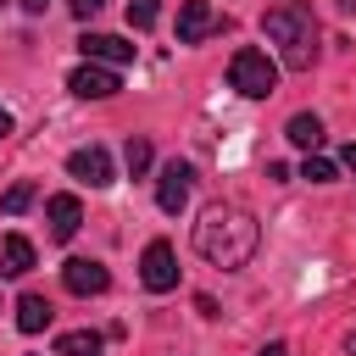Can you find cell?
<instances>
[{
    "label": "cell",
    "mask_w": 356,
    "mask_h": 356,
    "mask_svg": "<svg viewBox=\"0 0 356 356\" xmlns=\"http://www.w3.org/2000/svg\"><path fill=\"white\" fill-rule=\"evenodd\" d=\"M61 284H67L72 295H106L111 273H106V261H95V256H72V261L61 267Z\"/></svg>",
    "instance_id": "obj_8"
},
{
    "label": "cell",
    "mask_w": 356,
    "mask_h": 356,
    "mask_svg": "<svg viewBox=\"0 0 356 356\" xmlns=\"http://www.w3.org/2000/svg\"><path fill=\"white\" fill-rule=\"evenodd\" d=\"M139 278H145L150 295H167V289L178 284V256H172L167 239H150V245H145V256H139Z\"/></svg>",
    "instance_id": "obj_4"
},
{
    "label": "cell",
    "mask_w": 356,
    "mask_h": 356,
    "mask_svg": "<svg viewBox=\"0 0 356 356\" xmlns=\"http://www.w3.org/2000/svg\"><path fill=\"white\" fill-rule=\"evenodd\" d=\"M339 167H345V172L356 178V145H345V150H339Z\"/></svg>",
    "instance_id": "obj_21"
},
{
    "label": "cell",
    "mask_w": 356,
    "mask_h": 356,
    "mask_svg": "<svg viewBox=\"0 0 356 356\" xmlns=\"http://www.w3.org/2000/svg\"><path fill=\"white\" fill-rule=\"evenodd\" d=\"M44 6H50V0H22V11H33V17H39Z\"/></svg>",
    "instance_id": "obj_23"
},
{
    "label": "cell",
    "mask_w": 356,
    "mask_h": 356,
    "mask_svg": "<svg viewBox=\"0 0 356 356\" xmlns=\"http://www.w3.org/2000/svg\"><path fill=\"white\" fill-rule=\"evenodd\" d=\"M28 267H33V245L22 234H6L0 239V278H22Z\"/></svg>",
    "instance_id": "obj_13"
},
{
    "label": "cell",
    "mask_w": 356,
    "mask_h": 356,
    "mask_svg": "<svg viewBox=\"0 0 356 356\" xmlns=\"http://www.w3.org/2000/svg\"><path fill=\"white\" fill-rule=\"evenodd\" d=\"M44 323H50V300H44V295H22V300H17V328H22V334H39Z\"/></svg>",
    "instance_id": "obj_14"
},
{
    "label": "cell",
    "mask_w": 356,
    "mask_h": 356,
    "mask_svg": "<svg viewBox=\"0 0 356 356\" xmlns=\"http://www.w3.org/2000/svg\"><path fill=\"white\" fill-rule=\"evenodd\" d=\"M300 178H306V184H334V178H339V167H334V161H323V156H306V161H300Z\"/></svg>",
    "instance_id": "obj_16"
},
{
    "label": "cell",
    "mask_w": 356,
    "mask_h": 356,
    "mask_svg": "<svg viewBox=\"0 0 356 356\" xmlns=\"http://www.w3.org/2000/svg\"><path fill=\"white\" fill-rule=\"evenodd\" d=\"M284 139H289V145H300V150L312 156V150H317L328 134H323V117H317V111H295V117L284 122Z\"/></svg>",
    "instance_id": "obj_12"
},
{
    "label": "cell",
    "mask_w": 356,
    "mask_h": 356,
    "mask_svg": "<svg viewBox=\"0 0 356 356\" xmlns=\"http://www.w3.org/2000/svg\"><path fill=\"white\" fill-rule=\"evenodd\" d=\"M122 161H128V172H134V178H139V172H150V139H128Z\"/></svg>",
    "instance_id": "obj_18"
},
{
    "label": "cell",
    "mask_w": 356,
    "mask_h": 356,
    "mask_svg": "<svg viewBox=\"0 0 356 356\" xmlns=\"http://www.w3.org/2000/svg\"><path fill=\"white\" fill-rule=\"evenodd\" d=\"M156 17H161V0H128V22L134 28H150Z\"/></svg>",
    "instance_id": "obj_19"
},
{
    "label": "cell",
    "mask_w": 356,
    "mask_h": 356,
    "mask_svg": "<svg viewBox=\"0 0 356 356\" xmlns=\"http://www.w3.org/2000/svg\"><path fill=\"white\" fill-rule=\"evenodd\" d=\"M211 28H217L211 0H184V6H178V44H200Z\"/></svg>",
    "instance_id": "obj_10"
},
{
    "label": "cell",
    "mask_w": 356,
    "mask_h": 356,
    "mask_svg": "<svg viewBox=\"0 0 356 356\" xmlns=\"http://www.w3.org/2000/svg\"><path fill=\"white\" fill-rule=\"evenodd\" d=\"M256 356H289V345H278V339H273V345H261Z\"/></svg>",
    "instance_id": "obj_22"
},
{
    "label": "cell",
    "mask_w": 356,
    "mask_h": 356,
    "mask_svg": "<svg viewBox=\"0 0 356 356\" xmlns=\"http://www.w3.org/2000/svg\"><path fill=\"white\" fill-rule=\"evenodd\" d=\"M78 50H83V61H100V67H128L134 61V44L117 39V33H83Z\"/></svg>",
    "instance_id": "obj_9"
},
{
    "label": "cell",
    "mask_w": 356,
    "mask_h": 356,
    "mask_svg": "<svg viewBox=\"0 0 356 356\" xmlns=\"http://www.w3.org/2000/svg\"><path fill=\"white\" fill-rule=\"evenodd\" d=\"M261 33L284 50V67H289V72H306V67L317 61V22H312V6H300V0L273 6V11L261 17Z\"/></svg>",
    "instance_id": "obj_2"
},
{
    "label": "cell",
    "mask_w": 356,
    "mask_h": 356,
    "mask_svg": "<svg viewBox=\"0 0 356 356\" xmlns=\"http://www.w3.org/2000/svg\"><path fill=\"white\" fill-rule=\"evenodd\" d=\"M189 184H195V167H189V161H167L161 178H156V206H161L167 217H178L184 200H189Z\"/></svg>",
    "instance_id": "obj_6"
},
{
    "label": "cell",
    "mask_w": 356,
    "mask_h": 356,
    "mask_svg": "<svg viewBox=\"0 0 356 356\" xmlns=\"http://www.w3.org/2000/svg\"><path fill=\"white\" fill-rule=\"evenodd\" d=\"M44 222H50V239H72L78 222H83L78 195H50V200H44Z\"/></svg>",
    "instance_id": "obj_11"
},
{
    "label": "cell",
    "mask_w": 356,
    "mask_h": 356,
    "mask_svg": "<svg viewBox=\"0 0 356 356\" xmlns=\"http://www.w3.org/2000/svg\"><path fill=\"white\" fill-rule=\"evenodd\" d=\"M67 172L78 178V184H89V189H106L117 172H111V156L100 150V145H83V150H72L67 156Z\"/></svg>",
    "instance_id": "obj_7"
},
{
    "label": "cell",
    "mask_w": 356,
    "mask_h": 356,
    "mask_svg": "<svg viewBox=\"0 0 356 356\" xmlns=\"http://www.w3.org/2000/svg\"><path fill=\"white\" fill-rule=\"evenodd\" d=\"M56 356H100V334L95 328H72L56 339Z\"/></svg>",
    "instance_id": "obj_15"
},
{
    "label": "cell",
    "mask_w": 356,
    "mask_h": 356,
    "mask_svg": "<svg viewBox=\"0 0 356 356\" xmlns=\"http://www.w3.org/2000/svg\"><path fill=\"white\" fill-rule=\"evenodd\" d=\"M6 134H11V111L0 106V139H6Z\"/></svg>",
    "instance_id": "obj_24"
},
{
    "label": "cell",
    "mask_w": 356,
    "mask_h": 356,
    "mask_svg": "<svg viewBox=\"0 0 356 356\" xmlns=\"http://www.w3.org/2000/svg\"><path fill=\"white\" fill-rule=\"evenodd\" d=\"M28 206H33V184H11V189H6V200H0V211H6V217H22Z\"/></svg>",
    "instance_id": "obj_17"
},
{
    "label": "cell",
    "mask_w": 356,
    "mask_h": 356,
    "mask_svg": "<svg viewBox=\"0 0 356 356\" xmlns=\"http://www.w3.org/2000/svg\"><path fill=\"white\" fill-rule=\"evenodd\" d=\"M67 89H72V95H83V100H111V95L122 89V78H117V67H100V61H83V67H72V78H67Z\"/></svg>",
    "instance_id": "obj_5"
},
{
    "label": "cell",
    "mask_w": 356,
    "mask_h": 356,
    "mask_svg": "<svg viewBox=\"0 0 356 356\" xmlns=\"http://www.w3.org/2000/svg\"><path fill=\"white\" fill-rule=\"evenodd\" d=\"M256 245H261V228H256V217H250L245 206L211 200V206L200 211V222H195V250H200L211 267H222V273L245 267V261L256 256Z\"/></svg>",
    "instance_id": "obj_1"
},
{
    "label": "cell",
    "mask_w": 356,
    "mask_h": 356,
    "mask_svg": "<svg viewBox=\"0 0 356 356\" xmlns=\"http://www.w3.org/2000/svg\"><path fill=\"white\" fill-rule=\"evenodd\" d=\"M67 6H72V17H83V22H89V17H95L106 0H67Z\"/></svg>",
    "instance_id": "obj_20"
},
{
    "label": "cell",
    "mask_w": 356,
    "mask_h": 356,
    "mask_svg": "<svg viewBox=\"0 0 356 356\" xmlns=\"http://www.w3.org/2000/svg\"><path fill=\"white\" fill-rule=\"evenodd\" d=\"M345 350H350V356H356V328H350V334H345Z\"/></svg>",
    "instance_id": "obj_25"
},
{
    "label": "cell",
    "mask_w": 356,
    "mask_h": 356,
    "mask_svg": "<svg viewBox=\"0 0 356 356\" xmlns=\"http://www.w3.org/2000/svg\"><path fill=\"white\" fill-rule=\"evenodd\" d=\"M228 83H234L245 100H267V95L278 89V67H273L267 50H234V61H228Z\"/></svg>",
    "instance_id": "obj_3"
}]
</instances>
